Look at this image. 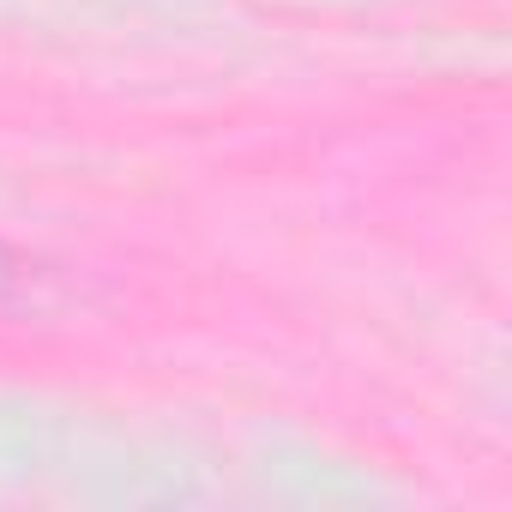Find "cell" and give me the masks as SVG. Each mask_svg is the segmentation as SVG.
<instances>
[{
    "mask_svg": "<svg viewBox=\"0 0 512 512\" xmlns=\"http://www.w3.org/2000/svg\"><path fill=\"white\" fill-rule=\"evenodd\" d=\"M25 290H31V266L19 260V253L0 247V314L19 308V302H25Z\"/></svg>",
    "mask_w": 512,
    "mask_h": 512,
    "instance_id": "1",
    "label": "cell"
}]
</instances>
